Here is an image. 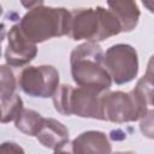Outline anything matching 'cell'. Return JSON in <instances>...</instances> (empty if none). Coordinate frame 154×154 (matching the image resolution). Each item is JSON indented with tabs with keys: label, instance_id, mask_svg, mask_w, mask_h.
<instances>
[{
	"label": "cell",
	"instance_id": "obj_21",
	"mask_svg": "<svg viewBox=\"0 0 154 154\" xmlns=\"http://www.w3.org/2000/svg\"><path fill=\"white\" fill-rule=\"evenodd\" d=\"M1 14H2V6L0 5V16H1Z\"/></svg>",
	"mask_w": 154,
	"mask_h": 154
},
{
	"label": "cell",
	"instance_id": "obj_4",
	"mask_svg": "<svg viewBox=\"0 0 154 154\" xmlns=\"http://www.w3.org/2000/svg\"><path fill=\"white\" fill-rule=\"evenodd\" d=\"M100 105L103 120L116 124L140 120L152 109L146 108L132 90L109 91L108 89L100 95Z\"/></svg>",
	"mask_w": 154,
	"mask_h": 154
},
{
	"label": "cell",
	"instance_id": "obj_8",
	"mask_svg": "<svg viewBox=\"0 0 154 154\" xmlns=\"http://www.w3.org/2000/svg\"><path fill=\"white\" fill-rule=\"evenodd\" d=\"M35 137L43 147L54 152H71L69 129L54 118H43Z\"/></svg>",
	"mask_w": 154,
	"mask_h": 154
},
{
	"label": "cell",
	"instance_id": "obj_15",
	"mask_svg": "<svg viewBox=\"0 0 154 154\" xmlns=\"http://www.w3.org/2000/svg\"><path fill=\"white\" fill-rule=\"evenodd\" d=\"M17 79L11 66L7 64L0 65V100H4L14 94Z\"/></svg>",
	"mask_w": 154,
	"mask_h": 154
},
{
	"label": "cell",
	"instance_id": "obj_11",
	"mask_svg": "<svg viewBox=\"0 0 154 154\" xmlns=\"http://www.w3.org/2000/svg\"><path fill=\"white\" fill-rule=\"evenodd\" d=\"M107 6L119 22L122 32H130L137 26L141 11L135 0H107Z\"/></svg>",
	"mask_w": 154,
	"mask_h": 154
},
{
	"label": "cell",
	"instance_id": "obj_1",
	"mask_svg": "<svg viewBox=\"0 0 154 154\" xmlns=\"http://www.w3.org/2000/svg\"><path fill=\"white\" fill-rule=\"evenodd\" d=\"M70 67L77 87L102 94L112 85L103 61V51L99 42L85 41L75 47L70 54Z\"/></svg>",
	"mask_w": 154,
	"mask_h": 154
},
{
	"label": "cell",
	"instance_id": "obj_18",
	"mask_svg": "<svg viewBox=\"0 0 154 154\" xmlns=\"http://www.w3.org/2000/svg\"><path fill=\"white\" fill-rule=\"evenodd\" d=\"M19 1H20L22 6L25 7V8H28V10H31L34 7L41 6L45 2V0H19Z\"/></svg>",
	"mask_w": 154,
	"mask_h": 154
},
{
	"label": "cell",
	"instance_id": "obj_5",
	"mask_svg": "<svg viewBox=\"0 0 154 154\" xmlns=\"http://www.w3.org/2000/svg\"><path fill=\"white\" fill-rule=\"evenodd\" d=\"M103 61L112 83L123 85L130 83L138 73L137 51L128 43H117L103 53Z\"/></svg>",
	"mask_w": 154,
	"mask_h": 154
},
{
	"label": "cell",
	"instance_id": "obj_17",
	"mask_svg": "<svg viewBox=\"0 0 154 154\" xmlns=\"http://www.w3.org/2000/svg\"><path fill=\"white\" fill-rule=\"evenodd\" d=\"M8 152H13V153H24V149L17 144L16 142H11V141H6L2 142L0 144V153H8Z\"/></svg>",
	"mask_w": 154,
	"mask_h": 154
},
{
	"label": "cell",
	"instance_id": "obj_9",
	"mask_svg": "<svg viewBox=\"0 0 154 154\" xmlns=\"http://www.w3.org/2000/svg\"><path fill=\"white\" fill-rule=\"evenodd\" d=\"M100 95L93 90L77 87L72 88L70 96V113L81 118L103 120Z\"/></svg>",
	"mask_w": 154,
	"mask_h": 154
},
{
	"label": "cell",
	"instance_id": "obj_7",
	"mask_svg": "<svg viewBox=\"0 0 154 154\" xmlns=\"http://www.w3.org/2000/svg\"><path fill=\"white\" fill-rule=\"evenodd\" d=\"M36 55V43L25 37L18 24L12 25L7 34V46L5 49L6 64L13 67H22L32 61Z\"/></svg>",
	"mask_w": 154,
	"mask_h": 154
},
{
	"label": "cell",
	"instance_id": "obj_20",
	"mask_svg": "<svg viewBox=\"0 0 154 154\" xmlns=\"http://www.w3.org/2000/svg\"><path fill=\"white\" fill-rule=\"evenodd\" d=\"M141 1L144 5V7L152 13L153 12V0H141Z\"/></svg>",
	"mask_w": 154,
	"mask_h": 154
},
{
	"label": "cell",
	"instance_id": "obj_3",
	"mask_svg": "<svg viewBox=\"0 0 154 154\" xmlns=\"http://www.w3.org/2000/svg\"><path fill=\"white\" fill-rule=\"evenodd\" d=\"M70 11L65 7L37 6L29 10L19 20L22 32L34 43L67 35Z\"/></svg>",
	"mask_w": 154,
	"mask_h": 154
},
{
	"label": "cell",
	"instance_id": "obj_13",
	"mask_svg": "<svg viewBox=\"0 0 154 154\" xmlns=\"http://www.w3.org/2000/svg\"><path fill=\"white\" fill-rule=\"evenodd\" d=\"M24 103L22 97L18 94H12L11 96L1 100L0 103V122L1 123H10L14 122V119L19 116L23 111Z\"/></svg>",
	"mask_w": 154,
	"mask_h": 154
},
{
	"label": "cell",
	"instance_id": "obj_2",
	"mask_svg": "<svg viewBox=\"0 0 154 154\" xmlns=\"http://www.w3.org/2000/svg\"><path fill=\"white\" fill-rule=\"evenodd\" d=\"M122 32L114 14L102 6L81 7L70 11L67 36L73 41L101 42Z\"/></svg>",
	"mask_w": 154,
	"mask_h": 154
},
{
	"label": "cell",
	"instance_id": "obj_16",
	"mask_svg": "<svg viewBox=\"0 0 154 154\" xmlns=\"http://www.w3.org/2000/svg\"><path fill=\"white\" fill-rule=\"evenodd\" d=\"M153 108L148 111V113L140 119V129L143 136L148 138H153Z\"/></svg>",
	"mask_w": 154,
	"mask_h": 154
},
{
	"label": "cell",
	"instance_id": "obj_14",
	"mask_svg": "<svg viewBox=\"0 0 154 154\" xmlns=\"http://www.w3.org/2000/svg\"><path fill=\"white\" fill-rule=\"evenodd\" d=\"M72 85L70 84H59L55 93L52 96L54 108L61 116H71L70 113V96L72 91Z\"/></svg>",
	"mask_w": 154,
	"mask_h": 154
},
{
	"label": "cell",
	"instance_id": "obj_19",
	"mask_svg": "<svg viewBox=\"0 0 154 154\" xmlns=\"http://www.w3.org/2000/svg\"><path fill=\"white\" fill-rule=\"evenodd\" d=\"M6 36V26L4 23L0 22V57H1V43Z\"/></svg>",
	"mask_w": 154,
	"mask_h": 154
},
{
	"label": "cell",
	"instance_id": "obj_12",
	"mask_svg": "<svg viewBox=\"0 0 154 154\" xmlns=\"http://www.w3.org/2000/svg\"><path fill=\"white\" fill-rule=\"evenodd\" d=\"M43 122V117L30 108H23L19 116L14 119V126L17 130L26 136L35 137Z\"/></svg>",
	"mask_w": 154,
	"mask_h": 154
},
{
	"label": "cell",
	"instance_id": "obj_6",
	"mask_svg": "<svg viewBox=\"0 0 154 154\" xmlns=\"http://www.w3.org/2000/svg\"><path fill=\"white\" fill-rule=\"evenodd\" d=\"M17 83L22 91L31 97H52L60 84L59 71L52 65H37L24 67Z\"/></svg>",
	"mask_w": 154,
	"mask_h": 154
},
{
	"label": "cell",
	"instance_id": "obj_10",
	"mask_svg": "<svg viewBox=\"0 0 154 154\" xmlns=\"http://www.w3.org/2000/svg\"><path fill=\"white\" fill-rule=\"evenodd\" d=\"M70 150L71 153L76 154H108L112 152V146L107 135L103 131L88 130L73 138V141L70 143Z\"/></svg>",
	"mask_w": 154,
	"mask_h": 154
}]
</instances>
